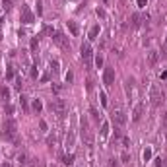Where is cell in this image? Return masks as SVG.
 Segmentation results:
<instances>
[{
  "instance_id": "cell-2",
  "label": "cell",
  "mask_w": 167,
  "mask_h": 167,
  "mask_svg": "<svg viewBox=\"0 0 167 167\" xmlns=\"http://www.w3.org/2000/svg\"><path fill=\"white\" fill-rule=\"evenodd\" d=\"M49 109L56 115V117H64L66 111H68V105H66L64 99H53V101H51V105H49Z\"/></svg>"
},
{
  "instance_id": "cell-5",
  "label": "cell",
  "mask_w": 167,
  "mask_h": 167,
  "mask_svg": "<svg viewBox=\"0 0 167 167\" xmlns=\"http://www.w3.org/2000/svg\"><path fill=\"white\" fill-rule=\"evenodd\" d=\"M150 99H152V105L154 107H159L161 103H163V93L158 86H152L150 87Z\"/></svg>"
},
{
  "instance_id": "cell-37",
  "label": "cell",
  "mask_w": 167,
  "mask_h": 167,
  "mask_svg": "<svg viewBox=\"0 0 167 167\" xmlns=\"http://www.w3.org/2000/svg\"><path fill=\"white\" fill-rule=\"evenodd\" d=\"M121 142H123V146H124V148H128V146H130V140H128L126 136H123V140H121Z\"/></svg>"
},
{
  "instance_id": "cell-10",
  "label": "cell",
  "mask_w": 167,
  "mask_h": 167,
  "mask_svg": "<svg viewBox=\"0 0 167 167\" xmlns=\"http://www.w3.org/2000/svg\"><path fill=\"white\" fill-rule=\"evenodd\" d=\"M144 111H146V105H144V103H138V105L134 107V111H132V121L138 123L140 119L144 117Z\"/></svg>"
},
{
  "instance_id": "cell-30",
  "label": "cell",
  "mask_w": 167,
  "mask_h": 167,
  "mask_svg": "<svg viewBox=\"0 0 167 167\" xmlns=\"http://www.w3.org/2000/svg\"><path fill=\"white\" fill-rule=\"evenodd\" d=\"M107 163H109V167H121V165H119V159H115V158H111Z\"/></svg>"
},
{
  "instance_id": "cell-11",
  "label": "cell",
  "mask_w": 167,
  "mask_h": 167,
  "mask_svg": "<svg viewBox=\"0 0 167 167\" xmlns=\"http://www.w3.org/2000/svg\"><path fill=\"white\" fill-rule=\"evenodd\" d=\"M130 20H132L134 27H140V25L144 23V14H132V16H130Z\"/></svg>"
},
{
  "instance_id": "cell-19",
  "label": "cell",
  "mask_w": 167,
  "mask_h": 167,
  "mask_svg": "<svg viewBox=\"0 0 167 167\" xmlns=\"http://www.w3.org/2000/svg\"><path fill=\"white\" fill-rule=\"evenodd\" d=\"M37 47H39V39L37 37H31V43H29L31 53H35V51H37Z\"/></svg>"
},
{
  "instance_id": "cell-32",
  "label": "cell",
  "mask_w": 167,
  "mask_h": 167,
  "mask_svg": "<svg viewBox=\"0 0 167 167\" xmlns=\"http://www.w3.org/2000/svg\"><path fill=\"white\" fill-rule=\"evenodd\" d=\"M99 99H101V105L107 107V95H105V93H99Z\"/></svg>"
},
{
  "instance_id": "cell-21",
  "label": "cell",
  "mask_w": 167,
  "mask_h": 167,
  "mask_svg": "<svg viewBox=\"0 0 167 167\" xmlns=\"http://www.w3.org/2000/svg\"><path fill=\"white\" fill-rule=\"evenodd\" d=\"M18 163H20V165H25V163H27V154H25V152L18 154Z\"/></svg>"
},
{
  "instance_id": "cell-34",
  "label": "cell",
  "mask_w": 167,
  "mask_h": 167,
  "mask_svg": "<svg viewBox=\"0 0 167 167\" xmlns=\"http://www.w3.org/2000/svg\"><path fill=\"white\" fill-rule=\"evenodd\" d=\"M121 159H123V163H128V161H130V155H128V152H124V154L121 155Z\"/></svg>"
},
{
  "instance_id": "cell-4",
  "label": "cell",
  "mask_w": 167,
  "mask_h": 167,
  "mask_svg": "<svg viewBox=\"0 0 167 167\" xmlns=\"http://www.w3.org/2000/svg\"><path fill=\"white\" fill-rule=\"evenodd\" d=\"M80 126H82V138H84V142H86L87 146H93V134H91V130H90V124H87L86 117H82Z\"/></svg>"
},
{
  "instance_id": "cell-8",
  "label": "cell",
  "mask_w": 167,
  "mask_h": 167,
  "mask_svg": "<svg viewBox=\"0 0 167 167\" xmlns=\"http://www.w3.org/2000/svg\"><path fill=\"white\" fill-rule=\"evenodd\" d=\"M33 14H31V10H29V6H22V14H20V22L22 23H33Z\"/></svg>"
},
{
  "instance_id": "cell-20",
  "label": "cell",
  "mask_w": 167,
  "mask_h": 167,
  "mask_svg": "<svg viewBox=\"0 0 167 167\" xmlns=\"http://www.w3.org/2000/svg\"><path fill=\"white\" fill-rule=\"evenodd\" d=\"M90 115L93 117V121H97V123L101 121V115H99V111H97L95 107H91V109H90Z\"/></svg>"
},
{
  "instance_id": "cell-9",
  "label": "cell",
  "mask_w": 167,
  "mask_h": 167,
  "mask_svg": "<svg viewBox=\"0 0 167 167\" xmlns=\"http://www.w3.org/2000/svg\"><path fill=\"white\" fill-rule=\"evenodd\" d=\"M103 84L107 87H111L115 84V68H105V72H103Z\"/></svg>"
},
{
  "instance_id": "cell-18",
  "label": "cell",
  "mask_w": 167,
  "mask_h": 167,
  "mask_svg": "<svg viewBox=\"0 0 167 167\" xmlns=\"http://www.w3.org/2000/svg\"><path fill=\"white\" fill-rule=\"evenodd\" d=\"M107 134H109V123L103 121L101 123V138H107Z\"/></svg>"
},
{
  "instance_id": "cell-25",
  "label": "cell",
  "mask_w": 167,
  "mask_h": 167,
  "mask_svg": "<svg viewBox=\"0 0 167 167\" xmlns=\"http://www.w3.org/2000/svg\"><path fill=\"white\" fill-rule=\"evenodd\" d=\"M155 167H167V158H158L155 159Z\"/></svg>"
},
{
  "instance_id": "cell-12",
  "label": "cell",
  "mask_w": 167,
  "mask_h": 167,
  "mask_svg": "<svg viewBox=\"0 0 167 167\" xmlns=\"http://www.w3.org/2000/svg\"><path fill=\"white\" fill-rule=\"evenodd\" d=\"M158 60H159L158 51H150V53H148V64L150 66H155V64H158Z\"/></svg>"
},
{
  "instance_id": "cell-22",
  "label": "cell",
  "mask_w": 167,
  "mask_h": 167,
  "mask_svg": "<svg viewBox=\"0 0 167 167\" xmlns=\"http://www.w3.org/2000/svg\"><path fill=\"white\" fill-rule=\"evenodd\" d=\"M16 76V70H14V66L12 64H10L8 66V68H6V78H8V80H12V78Z\"/></svg>"
},
{
  "instance_id": "cell-41",
  "label": "cell",
  "mask_w": 167,
  "mask_h": 167,
  "mask_svg": "<svg viewBox=\"0 0 167 167\" xmlns=\"http://www.w3.org/2000/svg\"><path fill=\"white\" fill-rule=\"evenodd\" d=\"M136 2H138V6H140V8H144L146 4H148V0H136Z\"/></svg>"
},
{
  "instance_id": "cell-36",
  "label": "cell",
  "mask_w": 167,
  "mask_h": 167,
  "mask_svg": "<svg viewBox=\"0 0 167 167\" xmlns=\"http://www.w3.org/2000/svg\"><path fill=\"white\" fill-rule=\"evenodd\" d=\"M16 90H22V78H16Z\"/></svg>"
},
{
  "instance_id": "cell-7",
  "label": "cell",
  "mask_w": 167,
  "mask_h": 167,
  "mask_svg": "<svg viewBox=\"0 0 167 167\" xmlns=\"http://www.w3.org/2000/svg\"><path fill=\"white\" fill-rule=\"evenodd\" d=\"M111 119H113V123L117 124V126H124V124H126V113L121 111V109H115Z\"/></svg>"
},
{
  "instance_id": "cell-27",
  "label": "cell",
  "mask_w": 167,
  "mask_h": 167,
  "mask_svg": "<svg viewBox=\"0 0 167 167\" xmlns=\"http://www.w3.org/2000/svg\"><path fill=\"white\" fill-rule=\"evenodd\" d=\"M20 105H22V109H23V111H27V97H25V95H22V97H20Z\"/></svg>"
},
{
  "instance_id": "cell-6",
  "label": "cell",
  "mask_w": 167,
  "mask_h": 167,
  "mask_svg": "<svg viewBox=\"0 0 167 167\" xmlns=\"http://www.w3.org/2000/svg\"><path fill=\"white\" fill-rule=\"evenodd\" d=\"M51 39H53L55 43H56V45L60 47V49H70V43H68V37H66L64 33H60V31H55V35H53V37H51Z\"/></svg>"
},
{
  "instance_id": "cell-26",
  "label": "cell",
  "mask_w": 167,
  "mask_h": 167,
  "mask_svg": "<svg viewBox=\"0 0 167 167\" xmlns=\"http://www.w3.org/2000/svg\"><path fill=\"white\" fill-rule=\"evenodd\" d=\"M95 14H97V18H101V20L107 18V12H105L103 8H99V6H97V10H95Z\"/></svg>"
},
{
  "instance_id": "cell-43",
  "label": "cell",
  "mask_w": 167,
  "mask_h": 167,
  "mask_svg": "<svg viewBox=\"0 0 167 167\" xmlns=\"http://www.w3.org/2000/svg\"><path fill=\"white\" fill-rule=\"evenodd\" d=\"M161 78H163V80H167V70L163 72V74H161Z\"/></svg>"
},
{
  "instance_id": "cell-35",
  "label": "cell",
  "mask_w": 167,
  "mask_h": 167,
  "mask_svg": "<svg viewBox=\"0 0 167 167\" xmlns=\"http://www.w3.org/2000/svg\"><path fill=\"white\" fill-rule=\"evenodd\" d=\"M39 76V72H37V66H33V68H31V78H33V80H35V78H37Z\"/></svg>"
},
{
  "instance_id": "cell-16",
  "label": "cell",
  "mask_w": 167,
  "mask_h": 167,
  "mask_svg": "<svg viewBox=\"0 0 167 167\" xmlns=\"http://www.w3.org/2000/svg\"><path fill=\"white\" fill-rule=\"evenodd\" d=\"M68 29L72 31V35H78V33H80V27H78L76 22H68Z\"/></svg>"
},
{
  "instance_id": "cell-1",
  "label": "cell",
  "mask_w": 167,
  "mask_h": 167,
  "mask_svg": "<svg viewBox=\"0 0 167 167\" xmlns=\"http://www.w3.org/2000/svg\"><path fill=\"white\" fill-rule=\"evenodd\" d=\"M2 138L6 142H12V144H18L20 138H18V124H16L14 119H4L2 123Z\"/></svg>"
},
{
  "instance_id": "cell-46",
  "label": "cell",
  "mask_w": 167,
  "mask_h": 167,
  "mask_svg": "<svg viewBox=\"0 0 167 167\" xmlns=\"http://www.w3.org/2000/svg\"><path fill=\"white\" fill-rule=\"evenodd\" d=\"M103 2H107V0H103Z\"/></svg>"
},
{
  "instance_id": "cell-28",
  "label": "cell",
  "mask_w": 167,
  "mask_h": 167,
  "mask_svg": "<svg viewBox=\"0 0 167 167\" xmlns=\"http://www.w3.org/2000/svg\"><path fill=\"white\" fill-rule=\"evenodd\" d=\"M59 70H60L59 68V60H51V72H55V74H56Z\"/></svg>"
},
{
  "instance_id": "cell-42",
  "label": "cell",
  "mask_w": 167,
  "mask_h": 167,
  "mask_svg": "<svg viewBox=\"0 0 167 167\" xmlns=\"http://www.w3.org/2000/svg\"><path fill=\"white\" fill-rule=\"evenodd\" d=\"M2 22H4V16H2V8H0V25H2Z\"/></svg>"
},
{
  "instance_id": "cell-40",
  "label": "cell",
  "mask_w": 167,
  "mask_h": 167,
  "mask_svg": "<svg viewBox=\"0 0 167 167\" xmlns=\"http://www.w3.org/2000/svg\"><path fill=\"white\" fill-rule=\"evenodd\" d=\"M72 80H74V74H72V72H68V74H66V82H72Z\"/></svg>"
},
{
  "instance_id": "cell-29",
  "label": "cell",
  "mask_w": 167,
  "mask_h": 167,
  "mask_svg": "<svg viewBox=\"0 0 167 167\" xmlns=\"http://www.w3.org/2000/svg\"><path fill=\"white\" fill-rule=\"evenodd\" d=\"M142 158H144V161H148L150 158H152V150H150V148H146L144 152H142Z\"/></svg>"
},
{
  "instance_id": "cell-3",
  "label": "cell",
  "mask_w": 167,
  "mask_h": 167,
  "mask_svg": "<svg viewBox=\"0 0 167 167\" xmlns=\"http://www.w3.org/2000/svg\"><path fill=\"white\" fill-rule=\"evenodd\" d=\"M80 53H82V60H84V64H86V68H91L93 51H91V45H90V41L82 43V47H80Z\"/></svg>"
},
{
  "instance_id": "cell-39",
  "label": "cell",
  "mask_w": 167,
  "mask_h": 167,
  "mask_svg": "<svg viewBox=\"0 0 167 167\" xmlns=\"http://www.w3.org/2000/svg\"><path fill=\"white\" fill-rule=\"evenodd\" d=\"M39 126H41V130H43V132H47V123H45V121H39Z\"/></svg>"
},
{
  "instance_id": "cell-24",
  "label": "cell",
  "mask_w": 167,
  "mask_h": 167,
  "mask_svg": "<svg viewBox=\"0 0 167 167\" xmlns=\"http://www.w3.org/2000/svg\"><path fill=\"white\" fill-rule=\"evenodd\" d=\"M0 95H2V99H6V101H8L10 91H8V87H6V86H2V87H0Z\"/></svg>"
},
{
  "instance_id": "cell-23",
  "label": "cell",
  "mask_w": 167,
  "mask_h": 167,
  "mask_svg": "<svg viewBox=\"0 0 167 167\" xmlns=\"http://www.w3.org/2000/svg\"><path fill=\"white\" fill-rule=\"evenodd\" d=\"M41 109H43V103H41L39 99H33V111H35V113H39Z\"/></svg>"
},
{
  "instance_id": "cell-13",
  "label": "cell",
  "mask_w": 167,
  "mask_h": 167,
  "mask_svg": "<svg viewBox=\"0 0 167 167\" xmlns=\"http://www.w3.org/2000/svg\"><path fill=\"white\" fill-rule=\"evenodd\" d=\"M14 6H16V0H2V10H6V12L12 10Z\"/></svg>"
},
{
  "instance_id": "cell-33",
  "label": "cell",
  "mask_w": 167,
  "mask_h": 167,
  "mask_svg": "<svg viewBox=\"0 0 167 167\" xmlns=\"http://www.w3.org/2000/svg\"><path fill=\"white\" fill-rule=\"evenodd\" d=\"M95 66H97V68H101V66H103V56H101V55L95 59Z\"/></svg>"
},
{
  "instance_id": "cell-14",
  "label": "cell",
  "mask_w": 167,
  "mask_h": 167,
  "mask_svg": "<svg viewBox=\"0 0 167 167\" xmlns=\"http://www.w3.org/2000/svg\"><path fill=\"white\" fill-rule=\"evenodd\" d=\"M99 35V25H93V27L90 29V41H95Z\"/></svg>"
},
{
  "instance_id": "cell-15",
  "label": "cell",
  "mask_w": 167,
  "mask_h": 167,
  "mask_svg": "<svg viewBox=\"0 0 167 167\" xmlns=\"http://www.w3.org/2000/svg\"><path fill=\"white\" fill-rule=\"evenodd\" d=\"M62 163H64V165H72V163H74V154H66L64 158H62Z\"/></svg>"
},
{
  "instance_id": "cell-45",
  "label": "cell",
  "mask_w": 167,
  "mask_h": 167,
  "mask_svg": "<svg viewBox=\"0 0 167 167\" xmlns=\"http://www.w3.org/2000/svg\"><path fill=\"white\" fill-rule=\"evenodd\" d=\"M165 49H167V37H165Z\"/></svg>"
},
{
  "instance_id": "cell-17",
  "label": "cell",
  "mask_w": 167,
  "mask_h": 167,
  "mask_svg": "<svg viewBox=\"0 0 167 167\" xmlns=\"http://www.w3.org/2000/svg\"><path fill=\"white\" fill-rule=\"evenodd\" d=\"M64 144H66V146H72V144H74V132H72V130H68V134H66V138H64Z\"/></svg>"
},
{
  "instance_id": "cell-38",
  "label": "cell",
  "mask_w": 167,
  "mask_h": 167,
  "mask_svg": "<svg viewBox=\"0 0 167 167\" xmlns=\"http://www.w3.org/2000/svg\"><path fill=\"white\" fill-rule=\"evenodd\" d=\"M55 136H49V138H47V144H49V146H55Z\"/></svg>"
},
{
  "instance_id": "cell-44",
  "label": "cell",
  "mask_w": 167,
  "mask_h": 167,
  "mask_svg": "<svg viewBox=\"0 0 167 167\" xmlns=\"http://www.w3.org/2000/svg\"><path fill=\"white\" fill-rule=\"evenodd\" d=\"M2 167H10V165H8V163H2Z\"/></svg>"
},
{
  "instance_id": "cell-31",
  "label": "cell",
  "mask_w": 167,
  "mask_h": 167,
  "mask_svg": "<svg viewBox=\"0 0 167 167\" xmlns=\"http://www.w3.org/2000/svg\"><path fill=\"white\" fill-rule=\"evenodd\" d=\"M161 126H163V128H167V111H165L163 115H161Z\"/></svg>"
}]
</instances>
